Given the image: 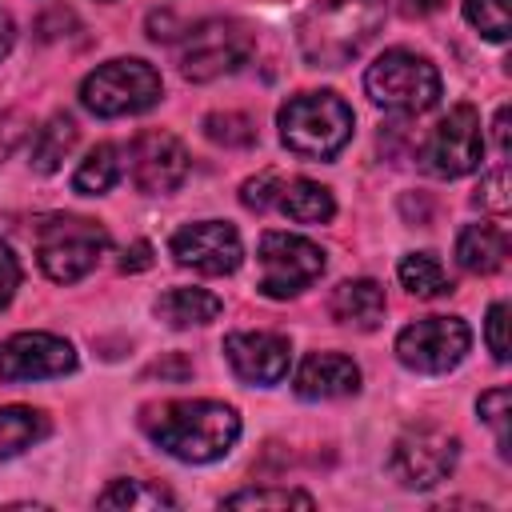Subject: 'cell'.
Listing matches in <instances>:
<instances>
[{
  "instance_id": "1",
  "label": "cell",
  "mask_w": 512,
  "mask_h": 512,
  "mask_svg": "<svg viewBox=\"0 0 512 512\" xmlns=\"http://www.w3.org/2000/svg\"><path fill=\"white\" fill-rule=\"evenodd\" d=\"M140 424L160 452L184 464H212L240 440V416L220 400H164L144 408Z\"/></svg>"
},
{
  "instance_id": "2",
  "label": "cell",
  "mask_w": 512,
  "mask_h": 512,
  "mask_svg": "<svg viewBox=\"0 0 512 512\" xmlns=\"http://www.w3.org/2000/svg\"><path fill=\"white\" fill-rule=\"evenodd\" d=\"M384 16L388 12L380 0H324L308 8L304 20L296 24L300 56L312 68H340L372 44Z\"/></svg>"
},
{
  "instance_id": "3",
  "label": "cell",
  "mask_w": 512,
  "mask_h": 512,
  "mask_svg": "<svg viewBox=\"0 0 512 512\" xmlns=\"http://www.w3.org/2000/svg\"><path fill=\"white\" fill-rule=\"evenodd\" d=\"M280 140L304 160H332L352 140V108L336 92H304L280 108Z\"/></svg>"
},
{
  "instance_id": "4",
  "label": "cell",
  "mask_w": 512,
  "mask_h": 512,
  "mask_svg": "<svg viewBox=\"0 0 512 512\" xmlns=\"http://www.w3.org/2000/svg\"><path fill=\"white\" fill-rule=\"evenodd\" d=\"M108 248V232L88 216H48L36 228V260L48 280L76 284L88 276Z\"/></svg>"
},
{
  "instance_id": "5",
  "label": "cell",
  "mask_w": 512,
  "mask_h": 512,
  "mask_svg": "<svg viewBox=\"0 0 512 512\" xmlns=\"http://www.w3.org/2000/svg\"><path fill=\"white\" fill-rule=\"evenodd\" d=\"M364 88H368L372 104H380L388 112L416 116L440 100V72L408 48H388L384 56H376V64H368Z\"/></svg>"
},
{
  "instance_id": "6",
  "label": "cell",
  "mask_w": 512,
  "mask_h": 512,
  "mask_svg": "<svg viewBox=\"0 0 512 512\" xmlns=\"http://www.w3.org/2000/svg\"><path fill=\"white\" fill-rule=\"evenodd\" d=\"M164 84H160V72L148 64V60H136V56H124V60H108L100 64L96 72L84 76L80 84V104L104 120L112 116H136L144 108H152L160 100Z\"/></svg>"
},
{
  "instance_id": "7",
  "label": "cell",
  "mask_w": 512,
  "mask_h": 512,
  "mask_svg": "<svg viewBox=\"0 0 512 512\" xmlns=\"http://www.w3.org/2000/svg\"><path fill=\"white\" fill-rule=\"evenodd\" d=\"M456 456H460L456 436H448V432L436 428V424H412V428H404V432L392 440L388 472H392L404 488L424 492V488H436L440 480L452 476Z\"/></svg>"
},
{
  "instance_id": "8",
  "label": "cell",
  "mask_w": 512,
  "mask_h": 512,
  "mask_svg": "<svg viewBox=\"0 0 512 512\" xmlns=\"http://www.w3.org/2000/svg\"><path fill=\"white\" fill-rule=\"evenodd\" d=\"M484 160V132H480V112L472 104H456L424 140L420 148V168L436 180H456L476 172Z\"/></svg>"
},
{
  "instance_id": "9",
  "label": "cell",
  "mask_w": 512,
  "mask_h": 512,
  "mask_svg": "<svg viewBox=\"0 0 512 512\" xmlns=\"http://www.w3.org/2000/svg\"><path fill=\"white\" fill-rule=\"evenodd\" d=\"M260 292L268 300H288L320 280L324 272V248L292 236V232H264L260 236Z\"/></svg>"
},
{
  "instance_id": "10",
  "label": "cell",
  "mask_w": 512,
  "mask_h": 512,
  "mask_svg": "<svg viewBox=\"0 0 512 512\" xmlns=\"http://www.w3.org/2000/svg\"><path fill=\"white\" fill-rule=\"evenodd\" d=\"M180 44V72L196 84L216 80L232 68H240L252 52V32L240 20H204L196 28H184Z\"/></svg>"
},
{
  "instance_id": "11",
  "label": "cell",
  "mask_w": 512,
  "mask_h": 512,
  "mask_svg": "<svg viewBox=\"0 0 512 512\" xmlns=\"http://www.w3.org/2000/svg\"><path fill=\"white\" fill-rule=\"evenodd\" d=\"M468 344H472V332H468L464 320H456V316H424V320H412L396 336V356L412 372L440 376V372H448V368H456L464 360Z\"/></svg>"
},
{
  "instance_id": "12",
  "label": "cell",
  "mask_w": 512,
  "mask_h": 512,
  "mask_svg": "<svg viewBox=\"0 0 512 512\" xmlns=\"http://www.w3.org/2000/svg\"><path fill=\"white\" fill-rule=\"evenodd\" d=\"M188 168H192V156L172 132H144L128 148V176L148 196L176 192L184 184Z\"/></svg>"
},
{
  "instance_id": "13",
  "label": "cell",
  "mask_w": 512,
  "mask_h": 512,
  "mask_svg": "<svg viewBox=\"0 0 512 512\" xmlns=\"http://www.w3.org/2000/svg\"><path fill=\"white\" fill-rule=\"evenodd\" d=\"M172 256L180 268H196L204 276H228L240 268L244 248H240V232L224 220H200V224H184L172 236Z\"/></svg>"
},
{
  "instance_id": "14",
  "label": "cell",
  "mask_w": 512,
  "mask_h": 512,
  "mask_svg": "<svg viewBox=\"0 0 512 512\" xmlns=\"http://www.w3.org/2000/svg\"><path fill=\"white\" fill-rule=\"evenodd\" d=\"M72 368H76L72 344L52 332H16L0 344V380H48V376H68Z\"/></svg>"
},
{
  "instance_id": "15",
  "label": "cell",
  "mask_w": 512,
  "mask_h": 512,
  "mask_svg": "<svg viewBox=\"0 0 512 512\" xmlns=\"http://www.w3.org/2000/svg\"><path fill=\"white\" fill-rule=\"evenodd\" d=\"M224 356L244 384L268 388V384H280L288 376L292 348L276 332H232V336H224Z\"/></svg>"
},
{
  "instance_id": "16",
  "label": "cell",
  "mask_w": 512,
  "mask_h": 512,
  "mask_svg": "<svg viewBox=\"0 0 512 512\" xmlns=\"http://www.w3.org/2000/svg\"><path fill=\"white\" fill-rule=\"evenodd\" d=\"M300 400H336V396H352L360 388V368L340 356V352H312L292 380Z\"/></svg>"
},
{
  "instance_id": "17",
  "label": "cell",
  "mask_w": 512,
  "mask_h": 512,
  "mask_svg": "<svg viewBox=\"0 0 512 512\" xmlns=\"http://www.w3.org/2000/svg\"><path fill=\"white\" fill-rule=\"evenodd\" d=\"M384 312H388V300L376 280H344L332 292V316L348 328L372 332L384 324Z\"/></svg>"
},
{
  "instance_id": "18",
  "label": "cell",
  "mask_w": 512,
  "mask_h": 512,
  "mask_svg": "<svg viewBox=\"0 0 512 512\" xmlns=\"http://www.w3.org/2000/svg\"><path fill=\"white\" fill-rule=\"evenodd\" d=\"M456 260H460L464 272H476V276L496 272L508 260V228L504 224H488V220L460 228V236H456Z\"/></svg>"
},
{
  "instance_id": "19",
  "label": "cell",
  "mask_w": 512,
  "mask_h": 512,
  "mask_svg": "<svg viewBox=\"0 0 512 512\" xmlns=\"http://www.w3.org/2000/svg\"><path fill=\"white\" fill-rule=\"evenodd\" d=\"M220 296L204 292V288H172L156 300V316L168 328H192V324H208L220 316Z\"/></svg>"
},
{
  "instance_id": "20",
  "label": "cell",
  "mask_w": 512,
  "mask_h": 512,
  "mask_svg": "<svg viewBox=\"0 0 512 512\" xmlns=\"http://www.w3.org/2000/svg\"><path fill=\"white\" fill-rule=\"evenodd\" d=\"M276 208H280L292 224H324V220H332L336 200H332V192H328L324 184H316V180H288V184L280 188Z\"/></svg>"
},
{
  "instance_id": "21",
  "label": "cell",
  "mask_w": 512,
  "mask_h": 512,
  "mask_svg": "<svg viewBox=\"0 0 512 512\" xmlns=\"http://www.w3.org/2000/svg\"><path fill=\"white\" fill-rule=\"evenodd\" d=\"M48 436V416L24 404H8L0 408V460L20 456L24 448L40 444Z\"/></svg>"
},
{
  "instance_id": "22",
  "label": "cell",
  "mask_w": 512,
  "mask_h": 512,
  "mask_svg": "<svg viewBox=\"0 0 512 512\" xmlns=\"http://www.w3.org/2000/svg\"><path fill=\"white\" fill-rule=\"evenodd\" d=\"M76 120L72 116H64V112H56L44 128H36V136H32V168L36 172H56L60 164H64V156L76 148Z\"/></svg>"
},
{
  "instance_id": "23",
  "label": "cell",
  "mask_w": 512,
  "mask_h": 512,
  "mask_svg": "<svg viewBox=\"0 0 512 512\" xmlns=\"http://www.w3.org/2000/svg\"><path fill=\"white\" fill-rule=\"evenodd\" d=\"M120 172H124L120 148H116V144H96V148L80 160V168H76V176H72V188L84 192V196H104L108 188H116Z\"/></svg>"
},
{
  "instance_id": "24",
  "label": "cell",
  "mask_w": 512,
  "mask_h": 512,
  "mask_svg": "<svg viewBox=\"0 0 512 512\" xmlns=\"http://www.w3.org/2000/svg\"><path fill=\"white\" fill-rule=\"evenodd\" d=\"M396 276H400V284H404L412 296H420V300H436V296H448V292H452V280H448V272L440 268V260H436L432 252H412V256H404L400 268H396Z\"/></svg>"
},
{
  "instance_id": "25",
  "label": "cell",
  "mask_w": 512,
  "mask_h": 512,
  "mask_svg": "<svg viewBox=\"0 0 512 512\" xmlns=\"http://www.w3.org/2000/svg\"><path fill=\"white\" fill-rule=\"evenodd\" d=\"M100 508H176V496L148 480H112L100 496Z\"/></svg>"
},
{
  "instance_id": "26",
  "label": "cell",
  "mask_w": 512,
  "mask_h": 512,
  "mask_svg": "<svg viewBox=\"0 0 512 512\" xmlns=\"http://www.w3.org/2000/svg\"><path fill=\"white\" fill-rule=\"evenodd\" d=\"M204 136L224 148H248L256 144V120L244 112H212L204 116Z\"/></svg>"
},
{
  "instance_id": "27",
  "label": "cell",
  "mask_w": 512,
  "mask_h": 512,
  "mask_svg": "<svg viewBox=\"0 0 512 512\" xmlns=\"http://www.w3.org/2000/svg\"><path fill=\"white\" fill-rule=\"evenodd\" d=\"M316 500L300 488H244L224 496V508H312Z\"/></svg>"
},
{
  "instance_id": "28",
  "label": "cell",
  "mask_w": 512,
  "mask_h": 512,
  "mask_svg": "<svg viewBox=\"0 0 512 512\" xmlns=\"http://www.w3.org/2000/svg\"><path fill=\"white\" fill-rule=\"evenodd\" d=\"M464 16L468 24L484 36V40H508L512 24H508V0H464Z\"/></svg>"
},
{
  "instance_id": "29",
  "label": "cell",
  "mask_w": 512,
  "mask_h": 512,
  "mask_svg": "<svg viewBox=\"0 0 512 512\" xmlns=\"http://www.w3.org/2000/svg\"><path fill=\"white\" fill-rule=\"evenodd\" d=\"M508 400H512V392H508V388H488V392L476 400L480 420L496 432V448H500V456H508V452H512V448H508Z\"/></svg>"
},
{
  "instance_id": "30",
  "label": "cell",
  "mask_w": 512,
  "mask_h": 512,
  "mask_svg": "<svg viewBox=\"0 0 512 512\" xmlns=\"http://www.w3.org/2000/svg\"><path fill=\"white\" fill-rule=\"evenodd\" d=\"M280 188H284L280 172L268 168V172H260V176H252V180L240 184V204L252 208V212H264V208H272L280 200Z\"/></svg>"
},
{
  "instance_id": "31",
  "label": "cell",
  "mask_w": 512,
  "mask_h": 512,
  "mask_svg": "<svg viewBox=\"0 0 512 512\" xmlns=\"http://www.w3.org/2000/svg\"><path fill=\"white\" fill-rule=\"evenodd\" d=\"M472 204H476V208H484V212H496V216H504V212L512 208V188H508V168H496V172H488V176L480 180V188H476V196H472Z\"/></svg>"
},
{
  "instance_id": "32",
  "label": "cell",
  "mask_w": 512,
  "mask_h": 512,
  "mask_svg": "<svg viewBox=\"0 0 512 512\" xmlns=\"http://www.w3.org/2000/svg\"><path fill=\"white\" fill-rule=\"evenodd\" d=\"M484 340H488V352L504 364L508 360V304L496 300L488 308V324H484Z\"/></svg>"
},
{
  "instance_id": "33",
  "label": "cell",
  "mask_w": 512,
  "mask_h": 512,
  "mask_svg": "<svg viewBox=\"0 0 512 512\" xmlns=\"http://www.w3.org/2000/svg\"><path fill=\"white\" fill-rule=\"evenodd\" d=\"M20 288V264H16V256H12V248L8 244H0V308L12 300V292Z\"/></svg>"
},
{
  "instance_id": "34",
  "label": "cell",
  "mask_w": 512,
  "mask_h": 512,
  "mask_svg": "<svg viewBox=\"0 0 512 512\" xmlns=\"http://www.w3.org/2000/svg\"><path fill=\"white\" fill-rule=\"evenodd\" d=\"M144 268H152V244L148 240H136L132 248H124L120 272H144Z\"/></svg>"
},
{
  "instance_id": "35",
  "label": "cell",
  "mask_w": 512,
  "mask_h": 512,
  "mask_svg": "<svg viewBox=\"0 0 512 512\" xmlns=\"http://www.w3.org/2000/svg\"><path fill=\"white\" fill-rule=\"evenodd\" d=\"M16 140H20V116L16 112H4L0 116V160L16 148Z\"/></svg>"
},
{
  "instance_id": "36",
  "label": "cell",
  "mask_w": 512,
  "mask_h": 512,
  "mask_svg": "<svg viewBox=\"0 0 512 512\" xmlns=\"http://www.w3.org/2000/svg\"><path fill=\"white\" fill-rule=\"evenodd\" d=\"M508 120H512V112H508V104L496 112V148H500V156H508Z\"/></svg>"
},
{
  "instance_id": "37",
  "label": "cell",
  "mask_w": 512,
  "mask_h": 512,
  "mask_svg": "<svg viewBox=\"0 0 512 512\" xmlns=\"http://www.w3.org/2000/svg\"><path fill=\"white\" fill-rule=\"evenodd\" d=\"M12 40H16V28H12V16H8V12H0V60L8 56V48H12Z\"/></svg>"
},
{
  "instance_id": "38",
  "label": "cell",
  "mask_w": 512,
  "mask_h": 512,
  "mask_svg": "<svg viewBox=\"0 0 512 512\" xmlns=\"http://www.w3.org/2000/svg\"><path fill=\"white\" fill-rule=\"evenodd\" d=\"M448 0H412V8L416 12H436V8H444Z\"/></svg>"
}]
</instances>
